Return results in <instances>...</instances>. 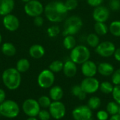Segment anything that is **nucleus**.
Listing matches in <instances>:
<instances>
[{"instance_id": "obj_35", "label": "nucleus", "mask_w": 120, "mask_h": 120, "mask_svg": "<svg viewBox=\"0 0 120 120\" xmlns=\"http://www.w3.org/2000/svg\"><path fill=\"white\" fill-rule=\"evenodd\" d=\"M112 95L114 100L120 105V85L114 86Z\"/></svg>"}, {"instance_id": "obj_7", "label": "nucleus", "mask_w": 120, "mask_h": 120, "mask_svg": "<svg viewBox=\"0 0 120 120\" xmlns=\"http://www.w3.org/2000/svg\"><path fill=\"white\" fill-rule=\"evenodd\" d=\"M55 82V74L49 69L42 70L38 77V85L42 88H49L53 86Z\"/></svg>"}, {"instance_id": "obj_20", "label": "nucleus", "mask_w": 120, "mask_h": 120, "mask_svg": "<svg viewBox=\"0 0 120 120\" xmlns=\"http://www.w3.org/2000/svg\"><path fill=\"white\" fill-rule=\"evenodd\" d=\"M64 95L63 88L59 86H51L49 91V97L53 101L60 100Z\"/></svg>"}, {"instance_id": "obj_30", "label": "nucleus", "mask_w": 120, "mask_h": 120, "mask_svg": "<svg viewBox=\"0 0 120 120\" xmlns=\"http://www.w3.org/2000/svg\"><path fill=\"white\" fill-rule=\"evenodd\" d=\"M119 106H120V105L117 103H116L115 101H111L108 103L107 107H106V111L110 115H114L118 114Z\"/></svg>"}, {"instance_id": "obj_31", "label": "nucleus", "mask_w": 120, "mask_h": 120, "mask_svg": "<svg viewBox=\"0 0 120 120\" xmlns=\"http://www.w3.org/2000/svg\"><path fill=\"white\" fill-rule=\"evenodd\" d=\"M60 33V27L57 25H53L49 28H48L47 29V34L50 37H56L59 35Z\"/></svg>"}, {"instance_id": "obj_42", "label": "nucleus", "mask_w": 120, "mask_h": 120, "mask_svg": "<svg viewBox=\"0 0 120 120\" xmlns=\"http://www.w3.org/2000/svg\"><path fill=\"white\" fill-rule=\"evenodd\" d=\"M115 59L117 61V62H120V47L118 48H116L115 51V53L113 54Z\"/></svg>"}, {"instance_id": "obj_37", "label": "nucleus", "mask_w": 120, "mask_h": 120, "mask_svg": "<svg viewBox=\"0 0 120 120\" xmlns=\"http://www.w3.org/2000/svg\"><path fill=\"white\" fill-rule=\"evenodd\" d=\"M109 8L112 11H118L120 9V0H110Z\"/></svg>"}, {"instance_id": "obj_33", "label": "nucleus", "mask_w": 120, "mask_h": 120, "mask_svg": "<svg viewBox=\"0 0 120 120\" xmlns=\"http://www.w3.org/2000/svg\"><path fill=\"white\" fill-rule=\"evenodd\" d=\"M65 6L68 11H73L78 6V1L77 0H66L65 2Z\"/></svg>"}, {"instance_id": "obj_47", "label": "nucleus", "mask_w": 120, "mask_h": 120, "mask_svg": "<svg viewBox=\"0 0 120 120\" xmlns=\"http://www.w3.org/2000/svg\"><path fill=\"white\" fill-rule=\"evenodd\" d=\"M22 2H24V3H27V2H29L30 1H31V0H21Z\"/></svg>"}, {"instance_id": "obj_9", "label": "nucleus", "mask_w": 120, "mask_h": 120, "mask_svg": "<svg viewBox=\"0 0 120 120\" xmlns=\"http://www.w3.org/2000/svg\"><path fill=\"white\" fill-rule=\"evenodd\" d=\"M81 88L87 94H93L99 90L100 82L95 77H85L81 82Z\"/></svg>"}, {"instance_id": "obj_43", "label": "nucleus", "mask_w": 120, "mask_h": 120, "mask_svg": "<svg viewBox=\"0 0 120 120\" xmlns=\"http://www.w3.org/2000/svg\"><path fill=\"white\" fill-rule=\"evenodd\" d=\"M5 99H6V93L3 89L0 88V104L2 103L5 100Z\"/></svg>"}, {"instance_id": "obj_32", "label": "nucleus", "mask_w": 120, "mask_h": 120, "mask_svg": "<svg viewBox=\"0 0 120 120\" xmlns=\"http://www.w3.org/2000/svg\"><path fill=\"white\" fill-rule=\"evenodd\" d=\"M38 103L40 107L43 108H49L52 102H51V99L50 98V97H48L46 95H42L39 98Z\"/></svg>"}, {"instance_id": "obj_17", "label": "nucleus", "mask_w": 120, "mask_h": 120, "mask_svg": "<svg viewBox=\"0 0 120 120\" xmlns=\"http://www.w3.org/2000/svg\"><path fill=\"white\" fill-rule=\"evenodd\" d=\"M29 54L33 59H41L45 54V49L41 45L39 44L32 45L29 49Z\"/></svg>"}, {"instance_id": "obj_46", "label": "nucleus", "mask_w": 120, "mask_h": 120, "mask_svg": "<svg viewBox=\"0 0 120 120\" xmlns=\"http://www.w3.org/2000/svg\"><path fill=\"white\" fill-rule=\"evenodd\" d=\"M26 120H38L35 117H30L29 118H27Z\"/></svg>"}, {"instance_id": "obj_23", "label": "nucleus", "mask_w": 120, "mask_h": 120, "mask_svg": "<svg viewBox=\"0 0 120 120\" xmlns=\"http://www.w3.org/2000/svg\"><path fill=\"white\" fill-rule=\"evenodd\" d=\"M63 45V47L66 50H72L77 45V40H76L75 35H68L64 36Z\"/></svg>"}, {"instance_id": "obj_27", "label": "nucleus", "mask_w": 120, "mask_h": 120, "mask_svg": "<svg viewBox=\"0 0 120 120\" xmlns=\"http://www.w3.org/2000/svg\"><path fill=\"white\" fill-rule=\"evenodd\" d=\"M64 62L61 60H54L49 66V69L53 73H58L63 71Z\"/></svg>"}, {"instance_id": "obj_48", "label": "nucleus", "mask_w": 120, "mask_h": 120, "mask_svg": "<svg viewBox=\"0 0 120 120\" xmlns=\"http://www.w3.org/2000/svg\"><path fill=\"white\" fill-rule=\"evenodd\" d=\"M1 41H2V36H1V35L0 33V44L1 43Z\"/></svg>"}, {"instance_id": "obj_41", "label": "nucleus", "mask_w": 120, "mask_h": 120, "mask_svg": "<svg viewBox=\"0 0 120 120\" xmlns=\"http://www.w3.org/2000/svg\"><path fill=\"white\" fill-rule=\"evenodd\" d=\"M34 24L37 27H41L44 24V18L41 16H38L34 18Z\"/></svg>"}, {"instance_id": "obj_28", "label": "nucleus", "mask_w": 120, "mask_h": 120, "mask_svg": "<svg viewBox=\"0 0 120 120\" xmlns=\"http://www.w3.org/2000/svg\"><path fill=\"white\" fill-rule=\"evenodd\" d=\"M114 86H115L112 83L109 81H103L100 83L99 89L104 94H112Z\"/></svg>"}, {"instance_id": "obj_19", "label": "nucleus", "mask_w": 120, "mask_h": 120, "mask_svg": "<svg viewBox=\"0 0 120 120\" xmlns=\"http://www.w3.org/2000/svg\"><path fill=\"white\" fill-rule=\"evenodd\" d=\"M114 71L113 65L109 62H101L98 65V73L103 76H110Z\"/></svg>"}, {"instance_id": "obj_6", "label": "nucleus", "mask_w": 120, "mask_h": 120, "mask_svg": "<svg viewBox=\"0 0 120 120\" xmlns=\"http://www.w3.org/2000/svg\"><path fill=\"white\" fill-rule=\"evenodd\" d=\"M24 11L28 16L34 18L38 16H41L44 11V6L39 0H31L25 3Z\"/></svg>"}, {"instance_id": "obj_16", "label": "nucleus", "mask_w": 120, "mask_h": 120, "mask_svg": "<svg viewBox=\"0 0 120 120\" xmlns=\"http://www.w3.org/2000/svg\"><path fill=\"white\" fill-rule=\"evenodd\" d=\"M77 64L72 62L71 59L67 60L64 62L63 72L68 78H72L76 76L77 73Z\"/></svg>"}, {"instance_id": "obj_39", "label": "nucleus", "mask_w": 120, "mask_h": 120, "mask_svg": "<svg viewBox=\"0 0 120 120\" xmlns=\"http://www.w3.org/2000/svg\"><path fill=\"white\" fill-rule=\"evenodd\" d=\"M82 89L81 88L80 85H75L72 87L71 88V93L72 94V95L75 96V97H78V95L82 92Z\"/></svg>"}, {"instance_id": "obj_21", "label": "nucleus", "mask_w": 120, "mask_h": 120, "mask_svg": "<svg viewBox=\"0 0 120 120\" xmlns=\"http://www.w3.org/2000/svg\"><path fill=\"white\" fill-rule=\"evenodd\" d=\"M1 51L2 54L6 57H13L16 54V48L15 45L9 42H4L1 45Z\"/></svg>"}, {"instance_id": "obj_5", "label": "nucleus", "mask_w": 120, "mask_h": 120, "mask_svg": "<svg viewBox=\"0 0 120 120\" xmlns=\"http://www.w3.org/2000/svg\"><path fill=\"white\" fill-rule=\"evenodd\" d=\"M20 112V108L16 102L5 100L0 104V115L6 118H15Z\"/></svg>"}, {"instance_id": "obj_38", "label": "nucleus", "mask_w": 120, "mask_h": 120, "mask_svg": "<svg viewBox=\"0 0 120 120\" xmlns=\"http://www.w3.org/2000/svg\"><path fill=\"white\" fill-rule=\"evenodd\" d=\"M96 117L98 120H108L109 119V114L106 110H100L97 112Z\"/></svg>"}, {"instance_id": "obj_18", "label": "nucleus", "mask_w": 120, "mask_h": 120, "mask_svg": "<svg viewBox=\"0 0 120 120\" xmlns=\"http://www.w3.org/2000/svg\"><path fill=\"white\" fill-rule=\"evenodd\" d=\"M15 7L14 0H0V16L11 13Z\"/></svg>"}, {"instance_id": "obj_1", "label": "nucleus", "mask_w": 120, "mask_h": 120, "mask_svg": "<svg viewBox=\"0 0 120 120\" xmlns=\"http://www.w3.org/2000/svg\"><path fill=\"white\" fill-rule=\"evenodd\" d=\"M46 18L51 23H57L63 22L68 16V11L64 2L61 1H53L44 6V11Z\"/></svg>"}, {"instance_id": "obj_22", "label": "nucleus", "mask_w": 120, "mask_h": 120, "mask_svg": "<svg viewBox=\"0 0 120 120\" xmlns=\"http://www.w3.org/2000/svg\"><path fill=\"white\" fill-rule=\"evenodd\" d=\"M94 28L95 33L98 36H104L109 32V27L104 22H96Z\"/></svg>"}, {"instance_id": "obj_13", "label": "nucleus", "mask_w": 120, "mask_h": 120, "mask_svg": "<svg viewBox=\"0 0 120 120\" xmlns=\"http://www.w3.org/2000/svg\"><path fill=\"white\" fill-rule=\"evenodd\" d=\"M2 23L4 27L10 32H15L20 27V21L18 18L11 13L3 16Z\"/></svg>"}, {"instance_id": "obj_29", "label": "nucleus", "mask_w": 120, "mask_h": 120, "mask_svg": "<svg viewBox=\"0 0 120 120\" xmlns=\"http://www.w3.org/2000/svg\"><path fill=\"white\" fill-rule=\"evenodd\" d=\"M101 105V100L100 98L97 96H92L91 97L87 103L88 107L92 110H97L100 108Z\"/></svg>"}, {"instance_id": "obj_8", "label": "nucleus", "mask_w": 120, "mask_h": 120, "mask_svg": "<svg viewBox=\"0 0 120 120\" xmlns=\"http://www.w3.org/2000/svg\"><path fill=\"white\" fill-rule=\"evenodd\" d=\"M116 50L115 45L111 41H103L95 48V52L102 57H110L113 56Z\"/></svg>"}, {"instance_id": "obj_49", "label": "nucleus", "mask_w": 120, "mask_h": 120, "mask_svg": "<svg viewBox=\"0 0 120 120\" xmlns=\"http://www.w3.org/2000/svg\"><path fill=\"white\" fill-rule=\"evenodd\" d=\"M118 114L120 115V106H119V111H118Z\"/></svg>"}, {"instance_id": "obj_14", "label": "nucleus", "mask_w": 120, "mask_h": 120, "mask_svg": "<svg viewBox=\"0 0 120 120\" xmlns=\"http://www.w3.org/2000/svg\"><path fill=\"white\" fill-rule=\"evenodd\" d=\"M110 12L108 7L101 5L94 8L92 17L96 22H104L105 23L110 18Z\"/></svg>"}, {"instance_id": "obj_3", "label": "nucleus", "mask_w": 120, "mask_h": 120, "mask_svg": "<svg viewBox=\"0 0 120 120\" xmlns=\"http://www.w3.org/2000/svg\"><path fill=\"white\" fill-rule=\"evenodd\" d=\"M82 26L83 21L80 16L73 15L70 17H67L64 21L63 35H75L80 31Z\"/></svg>"}, {"instance_id": "obj_15", "label": "nucleus", "mask_w": 120, "mask_h": 120, "mask_svg": "<svg viewBox=\"0 0 120 120\" xmlns=\"http://www.w3.org/2000/svg\"><path fill=\"white\" fill-rule=\"evenodd\" d=\"M81 71L85 77H94L98 73V65L94 61L89 59L82 64Z\"/></svg>"}, {"instance_id": "obj_34", "label": "nucleus", "mask_w": 120, "mask_h": 120, "mask_svg": "<svg viewBox=\"0 0 120 120\" xmlns=\"http://www.w3.org/2000/svg\"><path fill=\"white\" fill-rule=\"evenodd\" d=\"M111 80L112 83L115 86L120 85V68L115 70L113 74L111 76Z\"/></svg>"}, {"instance_id": "obj_24", "label": "nucleus", "mask_w": 120, "mask_h": 120, "mask_svg": "<svg viewBox=\"0 0 120 120\" xmlns=\"http://www.w3.org/2000/svg\"><path fill=\"white\" fill-rule=\"evenodd\" d=\"M30 67V63L27 59L21 58L16 63V69L20 73H25L29 70Z\"/></svg>"}, {"instance_id": "obj_11", "label": "nucleus", "mask_w": 120, "mask_h": 120, "mask_svg": "<svg viewBox=\"0 0 120 120\" xmlns=\"http://www.w3.org/2000/svg\"><path fill=\"white\" fill-rule=\"evenodd\" d=\"M49 108L51 116L55 120H60L63 118L66 114V108L60 100L53 101Z\"/></svg>"}, {"instance_id": "obj_45", "label": "nucleus", "mask_w": 120, "mask_h": 120, "mask_svg": "<svg viewBox=\"0 0 120 120\" xmlns=\"http://www.w3.org/2000/svg\"><path fill=\"white\" fill-rule=\"evenodd\" d=\"M109 120H120V115L119 114H116L114 115H111L110 118Z\"/></svg>"}, {"instance_id": "obj_44", "label": "nucleus", "mask_w": 120, "mask_h": 120, "mask_svg": "<svg viewBox=\"0 0 120 120\" xmlns=\"http://www.w3.org/2000/svg\"><path fill=\"white\" fill-rule=\"evenodd\" d=\"M86 95H87V93H86L84 91H82L79 95H78V98H79V100H85L86 99Z\"/></svg>"}, {"instance_id": "obj_26", "label": "nucleus", "mask_w": 120, "mask_h": 120, "mask_svg": "<svg viewBox=\"0 0 120 120\" xmlns=\"http://www.w3.org/2000/svg\"><path fill=\"white\" fill-rule=\"evenodd\" d=\"M109 32L115 37H120V21L116 20L110 23L109 25Z\"/></svg>"}, {"instance_id": "obj_2", "label": "nucleus", "mask_w": 120, "mask_h": 120, "mask_svg": "<svg viewBox=\"0 0 120 120\" xmlns=\"http://www.w3.org/2000/svg\"><path fill=\"white\" fill-rule=\"evenodd\" d=\"M1 79L4 86L11 91L18 89L21 83L22 77L16 68H8L5 69L1 76Z\"/></svg>"}, {"instance_id": "obj_40", "label": "nucleus", "mask_w": 120, "mask_h": 120, "mask_svg": "<svg viewBox=\"0 0 120 120\" xmlns=\"http://www.w3.org/2000/svg\"><path fill=\"white\" fill-rule=\"evenodd\" d=\"M103 1H104V0H86L87 4H88L90 6L94 7V8L102 5Z\"/></svg>"}, {"instance_id": "obj_4", "label": "nucleus", "mask_w": 120, "mask_h": 120, "mask_svg": "<svg viewBox=\"0 0 120 120\" xmlns=\"http://www.w3.org/2000/svg\"><path fill=\"white\" fill-rule=\"evenodd\" d=\"M91 57V52L88 47L84 45H77L70 50V59L77 64H82L89 60Z\"/></svg>"}, {"instance_id": "obj_25", "label": "nucleus", "mask_w": 120, "mask_h": 120, "mask_svg": "<svg viewBox=\"0 0 120 120\" xmlns=\"http://www.w3.org/2000/svg\"><path fill=\"white\" fill-rule=\"evenodd\" d=\"M86 40L87 45L92 48H96L99 45V43L101 42H100V37L96 33H89L86 36Z\"/></svg>"}, {"instance_id": "obj_36", "label": "nucleus", "mask_w": 120, "mask_h": 120, "mask_svg": "<svg viewBox=\"0 0 120 120\" xmlns=\"http://www.w3.org/2000/svg\"><path fill=\"white\" fill-rule=\"evenodd\" d=\"M38 117L40 120H49L51 116L49 111H47L46 110H41L39 111Z\"/></svg>"}, {"instance_id": "obj_10", "label": "nucleus", "mask_w": 120, "mask_h": 120, "mask_svg": "<svg viewBox=\"0 0 120 120\" xmlns=\"http://www.w3.org/2000/svg\"><path fill=\"white\" fill-rule=\"evenodd\" d=\"M40 105L37 100L34 99H27L22 104V110L28 117H37L39 112Z\"/></svg>"}, {"instance_id": "obj_12", "label": "nucleus", "mask_w": 120, "mask_h": 120, "mask_svg": "<svg viewBox=\"0 0 120 120\" xmlns=\"http://www.w3.org/2000/svg\"><path fill=\"white\" fill-rule=\"evenodd\" d=\"M72 115L75 120H91L92 111L88 105H80L72 110Z\"/></svg>"}]
</instances>
